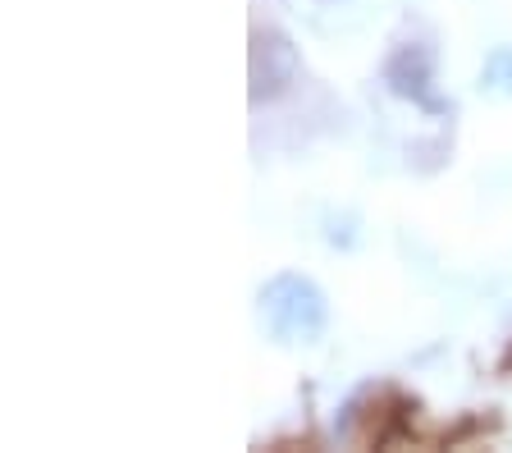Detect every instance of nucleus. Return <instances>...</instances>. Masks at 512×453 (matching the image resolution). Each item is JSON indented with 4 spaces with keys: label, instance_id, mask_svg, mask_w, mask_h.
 Wrapping results in <instances>:
<instances>
[{
    "label": "nucleus",
    "instance_id": "1",
    "mask_svg": "<svg viewBox=\"0 0 512 453\" xmlns=\"http://www.w3.org/2000/svg\"><path fill=\"white\" fill-rule=\"evenodd\" d=\"M256 316L266 325V335L275 344H316L330 325V302L307 275H275L256 293Z\"/></svg>",
    "mask_w": 512,
    "mask_h": 453
},
{
    "label": "nucleus",
    "instance_id": "2",
    "mask_svg": "<svg viewBox=\"0 0 512 453\" xmlns=\"http://www.w3.org/2000/svg\"><path fill=\"white\" fill-rule=\"evenodd\" d=\"M430 46H394L389 65H384V83L394 87L398 97H412V101H430L426 83H430Z\"/></svg>",
    "mask_w": 512,
    "mask_h": 453
},
{
    "label": "nucleus",
    "instance_id": "3",
    "mask_svg": "<svg viewBox=\"0 0 512 453\" xmlns=\"http://www.w3.org/2000/svg\"><path fill=\"white\" fill-rule=\"evenodd\" d=\"M480 92L485 97H512V46H494L480 65Z\"/></svg>",
    "mask_w": 512,
    "mask_h": 453
},
{
    "label": "nucleus",
    "instance_id": "4",
    "mask_svg": "<svg viewBox=\"0 0 512 453\" xmlns=\"http://www.w3.org/2000/svg\"><path fill=\"white\" fill-rule=\"evenodd\" d=\"M293 10L307 14L316 28H325V19H320V14H325V10H334V14H339V10H352V0H293Z\"/></svg>",
    "mask_w": 512,
    "mask_h": 453
}]
</instances>
